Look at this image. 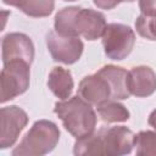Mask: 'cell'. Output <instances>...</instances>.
Returning a JSON list of instances; mask_svg holds the SVG:
<instances>
[{
  "label": "cell",
  "instance_id": "1",
  "mask_svg": "<svg viewBox=\"0 0 156 156\" xmlns=\"http://www.w3.org/2000/svg\"><path fill=\"white\" fill-rule=\"evenodd\" d=\"M135 135L127 127H106L78 138L73 152L77 156H121L127 155L134 146Z\"/></svg>",
  "mask_w": 156,
  "mask_h": 156
},
{
  "label": "cell",
  "instance_id": "2",
  "mask_svg": "<svg viewBox=\"0 0 156 156\" xmlns=\"http://www.w3.org/2000/svg\"><path fill=\"white\" fill-rule=\"evenodd\" d=\"M106 26L105 16L91 9L65 7L55 16V30L66 37L82 35L88 40H95L102 37Z\"/></svg>",
  "mask_w": 156,
  "mask_h": 156
},
{
  "label": "cell",
  "instance_id": "3",
  "mask_svg": "<svg viewBox=\"0 0 156 156\" xmlns=\"http://www.w3.org/2000/svg\"><path fill=\"white\" fill-rule=\"evenodd\" d=\"M55 113L62 121L66 130L77 139L93 133L95 129L96 115L91 105L79 95L56 102Z\"/></svg>",
  "mask_w": 156,
  "mask_h": 156
},
{
  "label": "cell",
  "instance_id": "4",
  "mask_svg": "<svg viewBox=\"0 0 156 156\" xmlns=\"http://www.w3.org/2000/svg\"><path fill=\"white\" fill-rule=\"evenodd\" d=\"M60 130L55 123L46 119L37 121L12 151L13 156H40L55 149Z\"/></svg>",
  "mask_w": 156,
  "mask_h": 156
},
{
  "label": "cell",
  "instance_id": "5",
  "mask_svg": "<svg viewBox=\"0 0 156 156\" xmlns=\"http://www.w3.org/2000/svg\"><path fill=\"white\" fill-rule=\"evenodd\" d=\"M29 66L30 63L24 60H12L4 63L0 74V101L2 104L15 99L28 89Z\"/></svg>",
  "mask_w": 156,
  "mask_h": 156
},
{
  "label": "cell",
  "instance_id": "6",
  "mask_svg": "<svg viewBox=\"0 0 156 156\" xmlns=\"http://www.w3.org/2000/svg\"><path fill=\"white\" fill-rule=\"evenodd\" d=\"M135 44V34L133 29L126 24H107L102 34V45L107 57L112 60L126 58Z\"/></svg>",
  "mask_w": 156,
  "mask_h": 156
},
{
  "label": "cell",
  "instance_id": "7",
  "mask_svg": "<svg viewBox=\"0 0 156 156\" xmlns=\"http://www.w3.org/2000/svg\"><path fill=\"white\" fill-rule=\"evenodd\" d=\"M46 45L55 61L71 65L79 60L84 45L79 37H66L56 30H50L46 34Z\"/></svg>",
  "mask_w": 156,
  "mask_h": 156
},
{
  "label": "cell",
  "instance_id": "8",
  "mask_svg": "<svg viewBox=\"0 0 156 156\" xmlns=\"http://www.w3.org/2000/svg\"><path fill=\"white\" fill-rule=\"evenodd\" d=\"M27 123L28 116L21 107H2L0 111V147L12 146Z\"/></svg>",
  "mask_w": 156,
  "mask_h": 156
},
{
  "label": "cell",
  "instance_id": "9",
  "mask_svg": "<svg viewBox=\"0 0 156 156\" xmlns=\"http://www.w3.org/2000/svg\"><path fill=\"white\" fill-rule=\"evenodd\" d=\"M2 62L12 60H24L32 63L34 57V46L29 37L23 33H9L2 38L1 43Z\"/></svg>",
  "mask_w": 156,
  "mask_h": 156
},
{
  "label": "cell",
  "instance_id": "10",
  "mask_svg": "<svg viewBox=\"0 0 156 156\" xmlns=\"http://www.w3.org/2000/svg\"><path fill=\"white\" fill-rule=\"evenodd\" d=\"M78 95L90 105L99 106L104 102L111 101V88L106 78L98 72L80 80Z\"/></svg>",
  "mask_w": 156,
  "mask_h": 156
},
{
  "label": "cell",
  "instance_id": "11",
  "mask_svg": "<svg viewBox=\"0 0 156 156\" xmlns=\"http://www.w3.org/2000/svg\"><path fill=\"white\" fill-rule=\"evenodd\" d=\"M128 88L130 94L145 98L156 90V73L147 66L133 67L128 72Z\"/></svg>",
  "mask_w": 156,
  "mask_h": 156
},
{
  "label": "cell",
  "instance_id": "12",
  "mask_svg": "<svg viewBox=\"0 0 156 156\" xmlns=\"http://www.w3.org/2000/svg\"><path fill=\"white\" fill-rule=\"evenodd\" d=\"M99 73L106 78L111 88V101L116 100H124L128 99L130 95L128 88V72L117 66L107 65L104 66Z\"/></svg>",
  "mask_w": 156,
  "mask_h": 156
},
{
  "label": "cell",
  "instance_id": "13",
  "mask_svg": "<svg viewBox=\"0 0 156 156\" xmlns=\"http://www.w3.org/2000/svg\"><path fill=\"white\" fill-rule=\"evenodd\" d=\"M48 85L58 99H68L73 90V79L71 72L63 67H54L49 74Z\"/></svg>",
  "mask_w": 156,
  "mask_h": 156
},
{
  "label": "cell",
  "instance_id": "14",
  "mask_svg": "<svg viewBox=\"0 0 156 156\" xmlns=\"http://www.w3.org/2000/svg\"><path fill=\"white\" fill-rule=\"evenodd\" d=\"M98 113L100 118L105 122H124L129 118L128 110L119 102L107 101L98 106Z\"/></svg>",
  "mask_w": 156,
  "mask_h": 156
},
{
  "label": "cell",
  "instance_id": "15",
  "mask_svg": "<svg viewBox=\"0 0 156 156\" xmlns=\"http://www.w3.org/2000/svg\"><path fill=\"white\" fill-rule=\"evenodd\" d=\"M54 0H20L17 7L30 17H46L54 10Z\"/></svg>",
  "mask_w": 156,
  "mask_h": 156
},
{
  "label": "cell",
  "instance_id": "16",
  "mask_svg": "<svg viewBox=\"0 0 156 156\" xmlns=\"http://www.w3.org/2000/svg\"><path fill=\"white\" fill-rule=\"evenodd\" d=\"M134 146H136V155L156 156V132H140L134 138Z\"/></svg>",
  "mask_w": 156,
  "mask_h": 156
},
{
  "label": "cell",
  "instance_id": "17",
  "mask_svg": "<svg viewBox=\"0 0 156 156\" xmlns=\"http://www.w3.org/2000/svg\"><path fill=\"white\" fill-rule=\"evenodd\" d=\"M135 28L139 35L149 40H156V15L141 13L135 21Z\"/></svg>",
  "mask_w": 156,
  "mask_h": 156
},
{
  "label": "cell",
  "instance_id": "18",
  "mask_svg": "<svg viewBox=\"0 0 156 156\" xmlns=\"http://www.w3.org/2000/svg\"><path fill=\"white\" fill-rule=\"evenodd\" d=\"M139 7L144 15H155L156 13V0H139Z\"/></svg>",
  "mask_w": 156,
  "mask_h": 156
},
{
  "label": "cell",
  "instance_id": "19",
  "mask_svg": "<svg viewBox=\"0 0 156 156\" xmlns=\"http://www.w3.org/2000/svg\"><path fill=\"white\" fill-rule=\"evenodd\" d=\"M93 1L98 7H100L102 10H111L121 2H130L134 0H93Z\"/></svg>",
  "mask_w": 156,
  "mask_h": 156
},
{
  "label": "cell",
  "instance_id": "20",
  "mask_svg": "<svg viewBox=\"0 0 156 156\" xmlns=\"http://www.w3.org/2000/svg\"><path fill=\"white\" fill-rule=\"evenodd\" d=\"M149 124L152 127V128H155L156 129V110H154L151 113H150V116H149Z\"/></svg>",
  "mask_w": 156,
  "mask_h": 156
},
{
  "label": "cell",
  "instance_id": "21",
  "mask_svg": "<svg viewBox=\"0 0 156 156\" xmlns=\"http://www.w3.org/2000/svg\"><path fill=\"white\" fill-rule=\"evenodd\" d=\"M2 1H4L5 4H7V5H11V6H16V7H17L20 0H2Z\"/></svg>",
  "mask_w": 156,
  "mask_h": 156
},
{
  "label": "cell",
  "instance_id": "22",
  "mask_svg": "<svg viewBox=\"0 0 156 156\" xmlns=\"http://www.w3.org/2000/svg\"><path fill=\"white\" fill-rule=\"evenodd\" d=\"M65 1H76V0H65Z\"/></svg>",
  "mask_w": 156,
  "mask_h": 156
},
{
  "label": "cell",
  "instance_id": "23",
  "mask_svg": "<svg viewBox=\"0 0 156 156\" xmlns=\"http://www.w3.org/2000/svg\"><path fill=\"white\" fill-rule=\"evenodd\" d=\"M155 15H156V13H155Z\"/></svg>",
  "mask_w": 156,
  "mask_h": 156
}]
</instances>
